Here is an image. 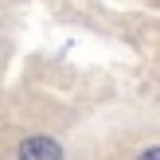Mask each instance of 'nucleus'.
<instances>
[{
	"label": "nucleus",
	"instance_id": "1",
	"mask_svg": "<svg viewBox=\"0 0 160 160\" xmlns=\"http://www.w3.org/2000/svg\"><path fill=\"white\" fill-rule=\"evenodd\" d=\"M20 160H62V148L51 137H28L20 145Z\"/></svg>",
	"mask_w": 160,
	"mask_h": 160
},
{
	"label": "nucleus",
	"instance_id": "2",
	"mask_svg": "<svg viewBox=\"0 0 160 160\" xmlns=\"http://www.w3.org/2000/svg\"><path fill=\"white\" fill-rule=\"evenodd\" d=\"M141 160H160V148H145V152H141Z\"/></svg>",
	"mask_w": 160,
	"mask_h": 160
}]
</instances>
